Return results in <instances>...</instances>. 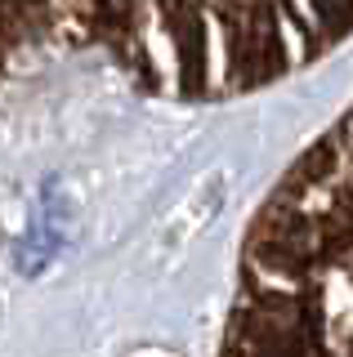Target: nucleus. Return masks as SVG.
<instances>
[{
    "instance_id": "obj_1",
    "label": "nucleus",
    "mask_w": 353,
    "mask_h": 357,
    "mask_svg": "<svg viewBox=\"0 0 353 357\" xmlns=\"http://www.w3.org/2000/svg\"><path fill=\"white\" fill-rule=\"evenodd\" d=\"M353 36V0H0V85L98 59L161 98H241Z\"/></svg>"
},
{
    "instance_id": "obj_2",
    "label": "nucleus",
    "mask_w": 353,
    "mask_h": 357,
    "mask_svg": "<svg viewBox=\"0 0 353 357\" xmlns=\"http://www.w3.org/2000/svg\"><path fill=\"white\" fill-rule=\"evenodd\" d=\"M219 357H353V103L250 219Z\"/></svg>"
}]
</instances>
